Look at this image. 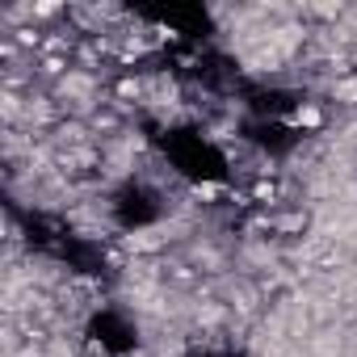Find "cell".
Here are the masks:
<instances>
[{
	"label": "cell",
	"instance_id": "6da1fadb",
	"mask_svg": "<svg viewBox=\"0 0 357 357\" xmlns=\"http://www.w3.org/2000/svg\"><path fill=\"white\" fill-rule=\"evenodd\" d=\"M286 122L298 126V130H324V105H319V101H298Z\"/></svg>",
	"mask_w": 357,
	"mask_h": 357
}]
</instances>
